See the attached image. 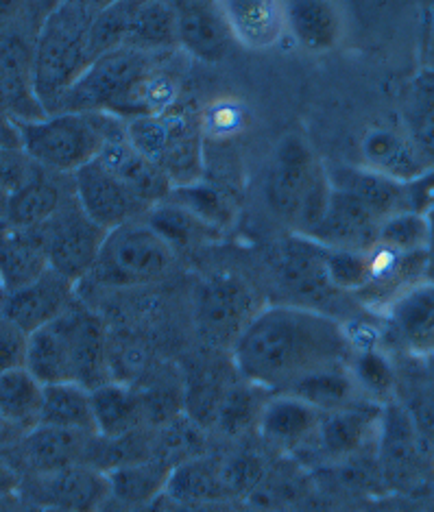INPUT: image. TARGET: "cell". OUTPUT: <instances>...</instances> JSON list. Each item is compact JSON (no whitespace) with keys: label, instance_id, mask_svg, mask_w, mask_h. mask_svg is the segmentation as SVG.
<instances>
[{"label":"cell","instance_id":"obj_1","mask_svg":"<svg viewBox=\"0 0 434 512\" xmlns=\"http://www.w3.org/2000/svg\"><path fill=\"white\" fill-rule=\"evenodd\" d=\"M345 325L304 306H271L253 316L234 343V367L251 386L286 393L308 375L352 358Z\"/></svg>","mask_w":434,"mask_h":512},{"label":"cell","instance_id":"obj_2","mask_svg":"<svg viewBox=\"0 0 434 512\" xmlns=\"http://www.w3.org/2000/svg\"><path fill=\"white\" fill-rule=\"evenodd\" d=\"M103 5L68 0L46 9L33 55V88L46 114L94 64L92 29Z\"/></svg>","mask_w":434,"mask_h":512},{"label":"cell","instance_id":"obj_3","mask_svg":"<svg viewBox=\"0 0 434 512\" xmlns=\"http://www.w3.org/2000/svg\"><path fill=\"white\" fill-rule=\"evenodd\" d=\"M138 48H116L101 55L57 103L55 112L107 114L120 120L142 118L144 88L160 70L158 59Z\"/></svg>","mask_w":434,"mask_h":512},{"label":"cell","instance_id":"obj_4","mask_svg":"<svg viewBox=\"0 0 434 512\" xmlns=\"http://www.w3.org/2000/svg\"><path fill=\"white\" fill-rule=\"evenodd\" d=\"M330 177L308 144L286 136L275 146L264 179V199L275 216L291 223L301 236L317 229L330 203Z\"/></svg>","mask_w":434,"mask_h":512},{"label":"cell","instance_id":"obj_5","mask_svg":"<svg viewBox=\"0 0 434 512\" xmlns=\"http://www.w3.org/2000/svg\"><path fill=\"white\" fill-rule=\"evenodd\" d=\"M125 120L107 114L59 112L31 123H16L20 149L33 164L72 177L101 155Z\"/></svg>","mask_w":434,"mask_h":512},{"label":"cell","instance_id":"obj_6","mask_svg":"<svg viewBox=\"0 0 434 512\" xmlns=\"http://www.w3.org/2000/svg\"><path fill=\"white\" fill-rule=\"evenodd\" d=\"M173 262V247L142 218L107 231L99 260L86 279L107 286H144L164 279Z\"/></svg>","mask_w":434,"mask_h":512},{"label":"cell","instance_id":"obj_7","mask_svg":"<svg viewBox=\"0 0 434 512\" xmlns=\"http://www.w3.org/2000/svg\"><path fill=\"white\" fill-rule=\"evenodd\" d=\"M127 138L136 149L158 164L168 179L190 186L201 170V133L179 114L144 116L127 120Z\"/></svg>","mask_w":434,"mask_h":512},{"label":"cell","instance_id":"obj_8","mask_svg":"<svg viewBox=\"0 0 434 512\" xmlns=\"http://www.w3.org/2000/svg\"><path fill=\"white\" fill-rule=\"evenodd\" d=\"M16 11L0 20V114L14 123H31L46 116L33 88V55L38 31L29 33L27 27L16 22Z\"/></svg>","mask_w":434,"mask_h":512},{"label":"cell","instance_id":"obj_9","mask_svg":"<svg viewBox=\"0 0 434 512\" xmlns=\"http://www.w3.org/2000/svg\"><path fill=\"white\" fill-rule=\"evenodd\" d=\"M38 229L42 231L48 266L53 271L77 284L92 273L107 231L83 212L75 192L62 205V210Z\"/></svg>","mask_w":434,"mask_h":512},{"label":"cell","instance_id":"obj_10","mask_svg":"<svg viewBox=\"0 0 434 512\" xmlns=\"http://www.w3.org/2000/svg\"><path fill=\"white\" fill-rule=\"evenodd\" d=\"M376 454L380 475L393 489L415 493L428 486L434 456L395 401L382 408Z\"/></svg>","mask_w":434,"mask_h":512},{"label":"cell","instance_id":"obj_11","mask_svg":"<svg viewBox=\"0 0 434 512\" xmlns=\"http://www.w3.org/2000/svg\"><path fill=\"white\" fill-rule=\"evenodd\" d=\"M380 336L389 353L415 360L434 358V284L421 282L382 314Z\"/></svg>","mask_w":434,"mask_h":512},{"label":"cell","instance_id":"obj_12","mask_svg":"<svg viewBox=\"0 0 434 512\" xmlns=\"http://www.w3.org/2000/svg\"><path fill=\"white\" fill-rule=\"evenodd\" d=\"M22 493L40 508L96 512L112 497V484L107 471L94 465H75L27 478L22 484Z\"/></svg>","mask_w":434,"mask_h":512},{"label":"cell","instance_id":"obj_13","mask_svg":"<svg viewBox=\"0 0 434 512\" xmlns=\"http://www.w3.org/2000/svg\"><path fill=\"white\" fill-rule=\"evenodd\" d=\"M96 438H99L96 434L38 425L22 434L9 449L27 480L33 475L55 473L75 465H92Z\"/></svg>","mask_w":434,"mask_h":512},{"label":"cell","instance_id":"obj_14","mask_svg":"<svg viewBox=\"0 0 434 512\" xmlns=\"http://www.w3.org/2000/svg\"><path fill=\"white\" fill-rule=\"evenodd\" d=\"M72 184L83 212L105 231L142 221L153 210L96 160L77 170Z\"/></svg>","mask_w":434,"mask_h":512},{"label":"cell","instance_id":"obj_15","mask_svg":"<svg viewBox=\"0 0 434 512\" xmlns=\"http://www.w3.org/2000/svg\"><path fill=\"white\" fill-rule=\"evenodd\" d=\"M77 299V282L48 268L35 282L7 290L0 316L18 325L29 336L59 319Z\"/></svg>","mask_w":434,"mask_h":512},{"label":"cell","instance_id":"obj_16","mask_svg":"<svg viewBox=\"0 0 434 512\" xmlns=\"http://www.w3.org/2000/svg\"><path fill=\"white\" fill-rule=\"evenodd\" d=\"M27 371L44 386L77 384V299L59 319L29 336Z\"/></svg>","mask_w":434,"mask_h":512},{"label":"cell","instance_id":"obj_17","mask_svg":"<svg viewBox=\"0 0 434 512\" xmlns=\"http://www.w3.org/2000/svg\"><path fill=\"white\" fill-rule=\"evenodd\" d=\"M173 5L177 16V48L206 64L223 62L232 53L236 40L221 3L184 0Z\"/></svg>","mask_w":434,"mask_h":512},{"label":"cell","instance_id":"obj_18","mask_svg":"<svg viewBox=\"0 0 434 512\" xmlns=\"http://www.w3.org/2000/svg\"><path fill=\"white\" fill-rule=\"evenodd\" d=\"M96 162L110 170L112 175H116L149 207L164 203L175 190V184L168 179L164 170L131 144V140L127 138V123L107 140L101 155L96 157Z\"/></svg>","mask_w":434,"mask_h":512},{"label":"cell","instance_id":"obj_19","mask_svg":"<svg viewBox=\"0 0 434 512\" xmlns=\"http://www.w3.org/2000/svg\"><path fill=\"white\" fill-rule=\"evenodd\" d=\"M72 192H75L72 177L51 173L35 164L29 179L9 199L0 221L22 229H38L62 210Z\"/></svg>","mask_w":434,"mask_h":512},{"label":"cell","instance_id":"obj_20","mask_svg":"<svg viewBox=\"0 0 434 512\" xmlns=\"http://www.w3.org/2000/svg\"><path fill=\"white\" fill-rule=\"evenodd\" d=\"M360 151L365 157V168L376 170V173L391 177L402 184H413L426 173L430 166L417 151L413 140L402 127H384L378 125L367 131V136L360 144Z\"/></svg>","mask_w":434,"mask_h":512},{"label":"cell","instance_id":"obj_21","mask_svg":"<svg viewBox=\"0 0 434 512\" xmlns=\"http://www.w3.org/2000/svg\"><path fill=\"white\" fill-rule=\"evenodd\" d=\"M328 177L332 188L352 194L354 199L365 203L382 223L397 212L413 210L411 184L384 177L376 170L365 166H339L328 170Z\"/></svg>","mask_w":434,"mask_h":512},{"label":"cell","instance_id":"obj_22","mask_svg":"<svg viewBox=\"0 0 434 512\" xmlns=\"http://www.w3.org/2000/svg\"><path fill=\"white\" fill-rule=\"evenodd\" d=\"M397 382L393 401L413 423L421 443L434 456V371L428 360L395 356Z\"/></svg>","mask_w":434,"mask_h":512},{"label":"cell","instance_id":"obj_23","mask_svg":"<svg viewBox=\"0 0 434 512\" xmlns=\"http://www.w3.org/2000/svg\"><path fill=\"white\" fill-rule=\"evenodd\" d=\"M323 414L293 395H275L262 408L258 430L269 445L293 451L315 441Z\"/></svg>","mask_w":434,"mask_h":512},{"label":"cell","instance_id":"obj_24","mask_svg":"<svg viewBox=\"0 0 434 512\" xmlns=\"http://www.w3.org/2000/svg\"><path fill=\"white\" fill-rule=\"evenodd\" d=\"M382 408L384 406L363 401V404H356L352 408L323 414L319 432L315 436L319 449L334 458L354 456L371 438L373 441L378 438Z\"/></svg>","mask_w":434,"mask_h":512},{"label":"cell","instance_id":"obj_25","mask_svg":"<svg viewBox=\"0 0 434 512\" xmlns=\"http://www.w3.org/2000/svg\"><path fill=\"white\" fill-rule=\"evenodd\" d=\"M236 44L267 51L288 33L286 5L273 0H229L221 3Z\"/></svg>","mask_w":434,"mask_h":512},{"label":"cell","instance_id":"obj_26","mask_svg":"<svg viewBox=\"0 0 434 512\" xmlns=\"http://www.w3.org/2000/svg\"><path fill=\"white\" fill-rule=\"evenodd\" d=\"M48 268L40 229H22L0 221V277L7 290L35 282Z\"/></svg>","mask_w":434,"mask_h":512},{"label":"cell","instance_id":"obj_27","mask_svg":"<svg viewBox=\"0 0 434 512\" xmlns=\"http://www.w3.org/2000/svg\"><path fill=\"white\" fill-rule=\"evenodd\" d=\"M288 33L312 53H325L343 40L345 18L339 5L325 0H297L286 3Z\"/></svg>","mask_w":434,"mask_h":512},{"label":"cell","instance_id":"obj_28","mask_svg":"<svg viewBox=\"0 0 434 512\" xmlns=\"http://www.w3.org/2000/svg\"><path fill=\"white\" fill-rule=\"evenodd\" d=\"M256 314L249 292L232 277H214L201 292V319L216 334H234V343Z\"/></svg>","mask_w":434,"mask_h":512},{"label":"cell","instance_id":"obj_29","mask_svg":"<svg viewBox=\"0 0 434 512\" xmlns=\"http://www.w3.org/2000/svg\"><path fill=\"white\" fill-rule=\"evenodd\" d=\"M125 48L164 55L177 48V16L173 3H129Z\"/></svg>","mask_w":434,"mask_h":512},{"label":"cell","instance_id":"obj_30","mask_svg":"<svg viewBox=\"0 0 434 512\" xmlns=\"http://www.w3.org/2000/svg\"><path fill=\"white\" fill-rule=\"evenodd\" d=\"M227 493L223 467L197 456L173 469L164 495L184 506H212Z\"/></svg>","mask_w":434,"mask_h":512},{"label":"cell","instance_id":"obj_31","mask_svg":"<svg viewBox=\"0 0 434 512\" xmlns=\"http://www.w3.org/2000/svg\"><path fill=\"white\" fill-rule=\"evenodd\" d=\"M284 395H293L301 401H306L308 406L319 410L321 414L352 408L365 401L363 395L358 393V386L352 373H349L347 364L312 373L306 380L295 384L291 390H286Z\"/></svg>","mask_w":434,"mask_h":512},{"label":"cell","instance_id":"obj_32","mask_svg":"<svg viewBox=\"0 0 434 512\" xmlns=\"http://www.w3.org/2000/svg\"><path fill=\"white\" fill-rule=\"evenodd\" d=\"M96 434L107 441H120L134 434L147 406L123 384L110 382L92 390Z\"/></svg>","mask_w":434,"mask_h":512},{"label":"cell","instance_id":"obj_33","mask_svg":"<svg viewBox=\"0 0 434 512\" xmlns=\"http://www.w3.org/2000/svg\"><path fill=\"white\" fill-rule=\"evenodd\" d=\"M40 425L96 434L92 390L83 388L81 384L44 386Z\"/></svg>","mask_w":434,"mask_h":512},{"label":"cell","instance_id":"obj_34","mask_svg":"<svg viewBox=\"0 0 434 512\" xmlns=\"http://www.w3.org/2000/svg\"><path fill=\"white\" fill-rule=\"evenodd\" d=\"M402 125L424 157L430 170L434 168V70H419L408 83Z\"/></svg>","mask_w":434,"mask_h":512},{"label":"cell","instance_id":"obj_35","mask_svg":"<svg viewBox=\"0 0 434 512\" xmlns=\"http://www.w3.org/2000/svg\"><path fill=\"white\" fill-rule=\"evenodd\" d=\"M173 469L166 467L158 458H142L134 462H125L107 471L112 484V497L129 506L151 504L155 497L166 493L168 478Z\"/></svg>","mask_w":434,"mask_h":512},{"label":"cell","instance_id":"obj_36","mask_svg":"<svg viewBox=\"0 0 434 512\" xmlns=\"http://www.w3.org/2000/svg\"><path fill=\"white\" fill-rule=\"evenodd\" d=\"M44 401V384L27 371H11L0 375V417L20 434L38 428Z\"/></svg>","mask_w":434,"mask_h":512},{"label":"cell","instance_id":"obj_37","mask_svg":"<svg viewBox=\"0 0 434 512\" xmlns=\"http://www.w3.org/2000/svg\"><path fill=\"white\" fill-rule=\"evenodd\" d=\"M349 373L365 401L376 406H387L395 397L397 367L395 356L382 347L356 349L347 362Z\"/></svg>","mask_w":434,"mask_h":512},{"label":"cell","instance_id":"obj_38","mask_svg":"<svg viewBox=\"0 0 434 512\" xmlns=\"http://www.w3.org/2000/svg\"><path fill=\"white\" fill-rule=\"evenodd\" d=\"M147 223L173 247V251L177 247H190L192 242L203 240L214 227L173 201L155 205L147 214Z\"/></svg>","mask_w":434,"mask_h":512},{"label":"cell","instance_id":"obj_39","mask_svg":"<svg viewBox=\"0 0 434 512\" xmlns=\"http://www.w3.org/2000/svg\"><path fill=\"white\" fill-rule=\"evenodd\" d=\"M428 214L404 210L389 216L378 229V245L400 253H426L428 247Z\"/></svg>","mask_w":434,"mask_h":512},{"label":"cell","instance_id":"obj_40","mask_svg":"<svg viewBox=\"0 0 434 512\" xmlns=\"http://www.w3.org/2000/svg\"><path fill=\"white\" fill-rule=\"evenodd\" d=\"M323 260L330 282L339 292L356 297L369 284V249L352 251L323 247Z\"/></svg>","mask_w":434,"mask_h":512},{"label":"cell","instance_id":"obj_41","mask_svg":"<svg viewBox=\"0 0 434 512\" xmlns=\"http://www.w3.org/2000/svg\"><path fill=\"white\" fill-rule=\"evenodd\" d=\"M256 390L260 388L247 384V386L229 390L227 395H223L219 410H216V421H219V425L225 432L236 434L240 430H245L251 421L256 423L260 421L262 408L267 401H264V404H256V395H253Z\"/></svg>","mask_w":434,"mask_h":512},{"label":"cell","instance_id":"obj_42","mask_svg":"<svg viewBox=\"0 0 434 512\" xmlns=\"http://www.w3.org/2000/svg\"><path fill=\"white\" fill-rule=\"evenodd\" d=\"M33 168L35 164L22 149H0V218L5 216L9 199L29 179Z\"/></svg>","mask_w":434,"mask_h":512},{"label":"cell","instance_id":"obj_43","mask_svg":"<svg viewBox=\"0 0 434 512\" xmlns=\"http://www.w3.org/2000/svg\"><path fill=\"white\" fill-rule=\"evenodd\" d=\"M29 334L0 316V375L27 369Z\"/></svg>","mask_w":434,"mask_h":512},{"label":"cell","instance_id":"obj_44","mask_svg":"<svg viewBox=\"0 0 434 512\" xmlns=\"http://www.w3.org/2000/svg\"><path fill=\"white\" fill-rule=\"evenodd\" d=\"M24 475L9 447H0V497L22 491Z\"/></svg>","mask_w":434,"mask_h":512},{"label":"cell","instance_id":"obj_45","mask_svg":"<svg viewBox=\"0 0 434 512\" xmlns=\"http://www.w3.org/2000/svg\"><path fill=\"white\" fill-rule=\"evenodd\" d=\"M0 512H42V508L38 504H33L31 499L20 493L0 497Z\"/></svg>","mask_w":434,"mask_h":512},{"label":"cell","instance_id":"obj_46","mask_svg":"<svg viewBox=\"0 0 434 512\" xmlns=\"http://www.w3.org/2000/svg\"><path fill=\"white\" fill-rule=\"evenodd\" d=\"M426 66L424 68H430L434 70V5L428 7V18H426Z\"/></svg>","mask_w":434,"mask_h":512},{"label":"cell","instance_id":"obj_47","mask_svg":"<svg viewBox=\"0 0 434 512\" xmlns=\"http://www.w3.org/2000/svg\"><path fill=\"white\" fill-rule=\"evenodd\" d=\"M428 225H430V234H428V247H426V262H428V282L434 284V207L428 212Z\"/></svg>","mask_w":434,"mask_h":512},{"label":"cell","instance_id":"obj_48","mask_svg":"<svg viewBox=\"0 0 434 512\" xmlns=\"http://www.w3.org/2000/svg\"><path fill=\"white\" fill-rule=\"evenodd\" d=\"M20 436L22 434L14 428V425H9L3 417H0V447L14 445Z\"/></svg>","mask_w":434,"mask_h":512},{"label":"cell","instance_id":"obj_49","mask_svg":"<svg viewBox=\"0 0 434 512\" xmlns=\"http://www.w3.org/2000/svg\"><path fill=\"white\" fill-rule=\"evenodd\" d=\"M219 120V129H234L238 125V116L234 107L223 109L221 114H214V123Z\"/></svg>","mask_w":434,"mask_h":512},{"label":"cell","instance_id":"obj_50","mask_svg":"<svg viewBox=\"0 0 434 512\" xmlns=\"http://www.w3.org/2000/svg\"><path fill=\"white\" fill-rule=\"evenodd\" d=\"M5 295H7V288H5V284H3V277H0V310H3Z\"/></svg>","mask_w":434,"mask_h":512},{"label":"cell","instance_id":"obj_51","mask_svg":"<svg viewBox=\"0 0 434 512\" xmlns=\"http://www.w3.org/2000/svg\"><path fill=\"white\" fill-rule=\"evenodd\" d=\"M42 512H66V510H57V508H42Z\"/></svg>","mask_w":434,"mask_h":512}]
</instances>
